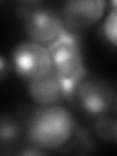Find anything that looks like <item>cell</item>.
<instances>
[{
	"instance_id": "1",
	"label": "cell",
	"mask_w": 117,
	"mask_h": 156,
	"mask_svg": "<svg viewBox=\"0 0 117 156\" xmlns=\"http://www.w3.org/2000/svg\"><path fill=\"white\" fill-rule=\"evenodd\" d=\"M81 132L71 112L58 105L34 108L23 125L28 144L45 151H70Z\"/></svg>"
},
{
	"instance_id": "2",
	"label": "cell",
	"mask_w": 117,
	"mask_h": 156,
	"mask_svg": "<svg viewBox=\"0 0 117 156\" xmlns=\"http://www.w3.org/2000/svg\"><path fill=\"white\" fill-rule=\"evenodd\" d=\"M53 72L60 78L66 89V100L69 101L75 84L88 72L77 35L66 33L48 46Z\"/></svg>"
},
{
	"instance_id": "3",
	"label": "cell",
	"mask_w": 117,
	"mask_h": 156,
	"mask_svg": "<svg viewBox=\"0 0 117 156\" xmlns=\"http://www.w3.org/2000/svg\"><path fill=\"white\" fill-rule=\"evenodd\" d=\"M115 101L116 94L109 83L87 72L75 84L68 101L96 118L108 114L115 106Z\"/></svg>"
},
{
	"instance_id": "4",
	"label": "cell",
	"mask_w": 117,
	"mask_h": 156,
	"mask_svg": "<svg viewBox=\"0 0 117 156\" xmlns=\"http://www.w3.org/2000/svg\"><path fill=\"white\" fill-rule=\"evenodd\" d=\"M30 4L31 7L21 8L20 13L24 31L30 41L48 47L66 35V31L60 12L40 6V2Z\"/></svg>"
},
{
	"instance_id": "5",
	"label": "cell",
	"mask_w": 117,
	"mask_h": 156,
	"mask_svg": "<svg viewBox=\"0 0 117 156\" xmlns=\"http://www.w3.org/2000/svg\"><path fill=\"white\" fill-rule=\"evenodd\" d=\"M12 63L17 74L27 82L41 78L53 71L48 48L33 41H23L14 47Z\"/></svg>"
},
{
	"instance_id": "6",
	"label": "cell",
	"mask_w": 117,
	"mask_h": 156,
	"mask_svg": "<svg viewBox=\"0 0 117 156\" xmlns=\"http://www.w3.org/2000/svg\"><path fill=\"white\" fill-rule=\"evenodd\" d=\"M104 0H69L62 5L61 17L66 33L77 35L100 21L105 13Z\"/></svg>"
},
{
	"instance_id": "7",
	"label": "cell",
	"mask_w": 117,
	"mask_h": 156,
	"mask_svg": "<svg viewBox=\"0 0 117 156\" xmlns=\"http://www.w3.org/2000/svg\"><path fill=\"white\" fill-rule=\"evenodd\" d=\"M27 92L31 100L39 106L56 105L62 100H66V89L62 82L53 71L27 82Z\"/></svg>"
},
{
	"instance_id": "8",
	"label": "cell",
	"mask_w": 117,
	"mask_h": 156,
	"mask_svg": "<svg viewBox=\"0 0 117 156\" xmlns=\"http://www.w3.org/2000/svg\"><path fill=\"white\" fill-rule=\"evenodd\" d=\"M23 126L14 117L2 115L0 118V144L1 146L16 144L23 134Z\"/></svg>"
},
{
	"instance_id": "9",
	"label": "cell",
	"mask_w": 117,
	"mask_h": 156,
	"mask_svg": "<svg viewBox=\"0 0 117 156\" xmlns=\"http://www.w3.org/2000/svg\"><path fill=\"white\" fill-rule=\"evenodd\" d=\"M94 131L102 140L117 141V119L108 114L96 117Z\"/></svg>"
},
{
	"instance_id": "10",
	"label": "cell",
	"mask_w": 117,
	"mask_h": 156,
	"mask_svg": "<svg viewBox=\"0 0 117 156\" xmlns=\"http://www.w3.org/2000/svg\"><path fill=\"white\" fill-rule=\"evenodd\" d=\"M114 5L104 23V33L112 45L117 47V1L111 3Z\"/></svg>"
},
{
	"instance_id": "11",
	"label": "cell",
	"mask_w": 117,
	"mask_h": 156,
	"mask_svg": "<svg viewBox=\"0 0 117 156\" xmlns=\"http://www.w3.org/2000/svg\"><path fill=\"white\" fill-rule=\"evenodd\" d=\"M47 153H48L47 151L37 148L35 146H32V145L28 146V147H24V149L20 152L21 155H45Z\"/></svg>"
},
{
	"instance_id": "12",
	"label": "cell",
	"mask_w": 117,
	"mask_h": 156,
	"mask_svg": "<svg viewBox=\"0 0 117 156\" xmlns=\"http://www.w3.org/2000/svg\"><path fill=\"white\" fill-rule=\"evenodd\" d=\"M0 75L1 79H4L5 77V61L3 57H0Z\"/></svg>"
},
{
	"instance_id": "13",
	"label": "cell",
	"mask_w": 117,
	"mask_h": 156,
	"mask_svg": "<svg viewBox=\"0 0 117 156\" xmlns=\"http://www.w3.org/2000/svg\"><path fill=\"white\" fill-rule=\"evenodd\" d=\"M115 108L117 110V95H116V101H115Z\"/></svg>"
}]
</instances>
